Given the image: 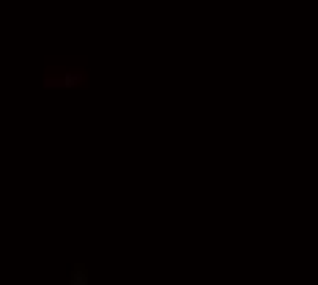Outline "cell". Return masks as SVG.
I'll use <instances>...</instances> for the list:
<instances>
[{
    "instance_id": "1",
    "label": "cell",
    "mask_w": 318,
    "mask_h": 285,
    "mask_svg": "<svg viewBox=\"0 0 318 285\" xmlns=\"http://www.w3.org/2000/svg\"><path fill=\"white\" fill-rule=\"evenodd\" d=\"M82 80H85V71H66V74H58V77H44L41 85L44 91H71Z\"/></svg>"
},
{
    "instance_id": "2",
    "label": "cell",
    "mask_w": 318,
    "mask_h": 285,
    "mask_svg": "<svg viewBox=\"0 0 318 285\" xmlns=\"http://www.w3.org/2000/svg\"><path fill=\"white\" fill-rule=\"evenodd\" d=\"M71 285H88L85 266H77V269H74V277H71Z\"/></svg>"
}]
</instances>
